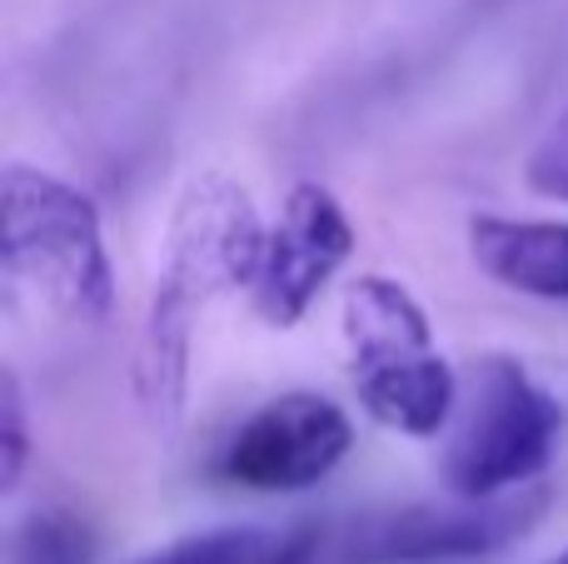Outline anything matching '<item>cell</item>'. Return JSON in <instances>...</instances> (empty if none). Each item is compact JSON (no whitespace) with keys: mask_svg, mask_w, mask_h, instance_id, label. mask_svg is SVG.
<instances>
[{"mask_svg":"<svg viewBox=\"0 0 568 564\" xmlns=\"http://www.w3.org/2000/svg\"><path fill=\"white\" fill-rule=\"evenodd\" d=\"M568 440V405L514 355H479L444 425V485L464 500L544 480Z\"/></svg>","mask_w":568,"mask_h":564,"instance_id":"4","label":"cell"},{"mask_svg":"<svg viewBox=\"0 0 568 564\" xmlns=\"http://www.w3.org/2000/svg\"><path fill=\"white\" fill-rule=\"evenodd\" d=\"M524 185H529L534 195L568 205V100L559 115L544 125V135L534 140L529 160H524Z\"/></svg>","mask_w":568,"mask_h":564,"instance_id":"12","label":"cell"},{"mask_svg":"<svg viewBox=\"0 0 568 564\" xmlns=\"http://www.w3.org/2000/svg\"><path fill=\"white\" fill-rule=\"evenodd\" d=\"M280 530H255V525H225V530H205V535H185L175 545L155 550V555L135 560V564H260L265 550L275 545Z\"/></svg>","mask_w":568,"mask_h":564,"instance_id":"10","label":"cell"},{"mask_svg":"<svg viewBox=\"0 0 568 564\" xmlns=\"http://www.w3.org/2000/svg\"><path fill=\"white\" fill-rule=\"evenodd\" d=\"M320 560V530L314 525H294V530H280L275 545L265 550L260 564H314Z\"/></svg>","mask_w":568,"mask_h":564,"instance_id":"13","label":"cell"},{"mask_svg":"<svg viewBox=\"0 0 568 564\" xmlns=\"http://www.w3.org/2000/svg\"><path fill=\"white\" fill-rule=\"evenodd\" d=\"M95 560V535L75 510H36L10 540V564H90Z\"/></svg>","mask_w":568,"mask_h":564,"instance_id":"9","label":"cell"},{"mask_svg":"<svg viewBox=\"0 0 568 564\" xmlns=\"http://www.w3.org/2000/svg\"><path fill=\"white\" fill-rule=\"evenodd\" d=\"M30 460V415H26V385H20L16 365L0 370V490L16 495L20 475Z\"/></svg>","mask_w":568,"mask_h":564,"instance_id":"11","label":"cell"},{"mask_svg":"<svg viewBox=\"0 0 568 564\" xmlns=\"http://www.w3.org/2000/svg\"><path fill=\"white\" fill-rule=\"evenodd\" d=\"M549 564H568V550H564V555H554V560H549Z\"/></svg>","mask_w":568,"mask_h":564,"instance_id":"14","label":"cell"},{"mask_svg":"<svg viewBox=\"0 0 568 564\" xmlns=\"http://www.w3.org/2000/svg\"><path fill=\"white\" fill-rule=\"evenodd\" d=\"M0 270L10 295L60 325H105L115 310V265L95 200L50 170L10 160L0 175Z\"/></svg>","mask_w":568,"mask_h":564,"instance_id":"2","label":"cell"},{"mask_svg":"<svg viewBox=\"0 0 568 564\" xmlns=\"http://www.w3.org/2000/svg\"><path fill=\"white\" fill-rule=\"evenodd\" d=\"M469 255L494 285L529 300L568 305V220L474 215Z\"/></svg>","mask_w":568,"mask_h":564,"instance_id":"8","label":"cell"},{"mask_svg":"<svg viewBox=\"0 0 568 564\" xmlns=\"http://www.w3.org/2000/svg\"><path fill=\"white\" fill-rule=\"evenodd\" d=\"M339 320L359 405L394 435H439L459 405V375L434 345V325L414 290L394 275H359L344 290Z\"/></svg>","mask_w":568,"mask_h":564,"instance_id":"3","label":"cell"},{"mask_svg":"<svg viewBox=\"0 0 568 564\" xmlns=\"http://www.w3.org/2000/svg\"><path fill=\"white\" fill-rule=\"evenodd\" d=\"M354 255V220L329 185L300 180L284 195L280 220L265 230V250L250 275V310L270 330H294Z\"/></svg>","mask_w":568,"mask_h":564,"instance_id":"7","label":"cell"},{"mask_svg":"<svg viewBox=\"0 0 568 564\" xmlns=\"http://www.w3.org/2000/svg\"><path fill=\"white\" fill-rule=\"evenodd\" d=\"M354 450L344 405L314 390L275 395L220 445L215 480L250 495H300L329 480Z\"/></svg>","mask_w":568,"mask_h":564,"instance_id":"6","label":"cell"},{"mask_svg":"<svg viewBox=\"0 0 568 564\" xmlns=\"http://www.w3.org/2000/svg\"><path fill=\"white\" fill-rule=\"evenodd\" d=\"M554 505V490L544 480L519 485L509 495L464 500L449 505H399L359 515L339 540L344 564H459L484 560L524 540Z\"/></svg>","mask_w":568,"mask_h":564,"instance_id":"5","label":"cell"},{"mask_svg":"<svg viewBox=\"0 0 568 564\" xmlns=\"http://www.w3.org/2000/svg\"><path fill=\"white\" fill-rule=\"evenodd\" d=\"M265 220L240 180L195 175L175 200L165 230V255L155 270V290L145 305L135 345V405L155 430H175L190 395V355H195L200 315L225 290L250 285L265 250Z\"/></svg>","mask_w":568,"mask_h":564,"instance_id":"1","label":"cell"}]
</instances>
